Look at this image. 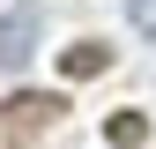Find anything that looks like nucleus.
Segmentation results:
<instances>
[{"label":"nucleus","instance_id":"1","mask_svg":"<svg viewBox=\"0 0 156 149\" xmlns=\"http://www.w3.org/2000/svg\"><path fill=\"white\" fill-rule=\"evenodd\" d=\"M60 112H67L60 89H8L0 97V127L8 134H45V127H60Z\"/></svg>","mask_w":156,"mask_h":149},{"label":"nucleus","instance_id":"2","mask_svg":"<svg viewBox=\"0 0 156 149\" xmlns=\"http://www.w3.org/2000/svg\"><path fill=\"white\" fill-rule=\"evenodd\" d=\"M37 23H45V8H37V0H23V8L0 23V60H8V67H23V60H30V45H37Z\"/></svg>","mask_w":156,"mask_h":149},{"label":"nucleus","instance_id":"3","mask_svg":"<svg viewBox=\"0 0 156 149\" xmlns=\"http://www.w3.org/2000/svg\"><path fill=\"white\" fill-rule=\"evenodd\" d=\"M112 67V45H104V37H74V45L60 52V74H67V82H89V74H104Z\"/></svg>","mask_w":156,"mask_h":149},{"label":"nucleus","instance_id":"4","mask_svg":"<svg viewBox=\"0 0 156 149\" xmlns=\"http://www.w3.org/2000/svg\"><path fill=\"white\" fill-rule=\"evenodd\" d=\"M104 142H112V149H134V142H149V119H141V112H112V119H104Z\"/></svg>","mask_w":156,"mask_h":149}]
</instances>
